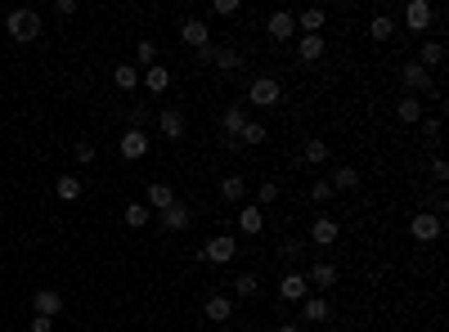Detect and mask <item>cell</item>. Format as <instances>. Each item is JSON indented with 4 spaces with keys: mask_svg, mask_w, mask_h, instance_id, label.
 Instances as JSON below:
<instances>
[{
    "mask_svg": "<svg viewBox=\"0 0 449 332\" xmlns=\"http://www.w3.org/2000/svg\"><path fill=\"white\" fill-rule=\"evenodd\" d=\"M5 27H9V36H14V41H23V45L41 41V14H36V9H9Z\"/></svg>",
    "mask_w": 449,
    "mask_h": 332,
    "instance_id": "cell-1",
    "label": "cell"
},
{
    "mask_svg": "<svg viewBox=\"0 0 449 332\" xmlns=\"http://www.w3.org/2000/svg\"><path fill=\"white\" fill-rule=\"evenodd\" d=\"M234 256H238V242L229 238V233H216L207 247H198V261H202V265H229Z\"/></svg>",
    "mask_w": 449,
    "mask_h": 332,
    "instance_id": "cell-2",
    "label": "cell"
},
{
    "mask_svg": "<svg viewBox=\"0 0 449 332\" xmlns=\"http://www.w3.org/2000/svg\"><path fill=\"white\" fill-rule=\"evenodd\" d=\"M405 23H409V32L427 36V27L436 23V5H431V0H409V5H405Z\"/></svg>",
    "mask_w": 449,
    "mask_h": 332,
    "instance_id": "cell-3",
    "label": "cell"
},
{
    "mask_svg": "<svg viewBox=\"0 0 449 332\" xmlns=\"http://www.w3.org/2000/svg\"><path fill=\"white\" fill-rule=\"evenodd\" d=\"M278 94H283V85H278L274 77H257L247 85V104H257V108H274Z\"/></svg>",
    "mask_w": 449,
    "mask_h": 332,
    "instance_id": "cell-4",
    "label": "cell"
},
{
    "mask_svg": "<svg viewBox=\"0 0 449 332\" xmlns=\"http://www.w3.org/2000/svg\"><path fill=\"white\" fill-rule=\"evenodd\" d=\"M265 32L274 36V45H288L297 36V23H293V14H288V9H274L270 18H265Z\"/></svg>",
    "mask_w": 449,
    "mask_h": 332,
    "instance_id": "cell-5",
    "label": "cell"
},
{
    "mask_svg": "<svg viewBox=\"0 0 449 332\" xmlns=\"http://www.w3.org/2000/svg\"><path fill=\"white\" fill-rule=\"evenodd\" d=\"M409 233H414L418 242H436V238H441V216H436V211H418L414 220H409Z\"/></svg>",
    "mask_w": 449,
    "mask_h": 332,
    "instance_id": "cell-6",
    "label": "cell"
},
{
    "mask_svg": "<svg viewBox=\"0 0 449 332\" xmlns=\"http://www.w3.org/2000/svg\"><path fill=\"white\" fill-rule=\"evenodd\" d=\"M157 220H162V229H166V233H185V229L193 225V216H189V207H185V202H180V198H176L171 207H166V211H157Z\"/></svg>",
    "mask_w": 449,
    "mask_h": 332,
    "instance_id": "cell-7",
    "label": "cell"
},
{
    "mask_svg": "<svg viewBox=\"0 0 449 332\" xmlns=\"http://www.w3.org/2000/svg\"><path fill=\"white\" fill-rule=\"evenodd\" d=\"M337 233H342V225H337L333 216H314L310 220V242H314V247H333Z\"/></svg>",
    "mask_w": 449,
    "mask_h": 332,
    "instance_id": "cell-8",
    "label": "cell"
},
{
    "mask_svg": "<svg viewBox=\"0 0 449 332\" xmlns=\"http://www.w3.org/2000/svg\"><path fill=\"white\" fill-rule=\"evenodd\" d=\"M180 41H185L189 50H207V45H211L207 23H202V18H185V27H180Z\"/></svg>",
    "mask_w": 449,
    "mask_h": 332,
    "instance_id": "cell-9",
    "label": "cell"
},
{
    "mask_svg": "<svg viewBox=\"0 0 449 332\" xmlns=\"http://www.w3.org/2000/svg\"><path fill=\"white\" fill-rule=\"evenodd\" d=\"M293 23L301 27V36H319V32H324V23H328V9L310 5V9H301V14H293Z\"/></svg>",
    "mask_w": 449,
    "mask_h": 332,
    "instance_id": "cell-10",
    "label": "cell"
},
{
    "mask_svg": "<svg viewBox=\"0 0 449 332\" xmlns=\"http://www.w3.org/2000/svg\"><path fill=\"white\" fill-rule=\"evenodd\" d=\"M157 126H162L166 140H185L189 121H185V113H180V108H162V113H157Z\"/></svg>",
    "mask_w": 449,
    "mask_h": 332,
    "instance_id": "cell-11",
    "label": "cell"
},
{
    "mask_svg": "<svg viewBox=\"0 0 449 332\" xmlns=\"http://www.w3.org/2000/svg\"><path fill=\"white\" fill-rule=\"evenodd\" d=\"M36 314H45V319H54V314H63V292H54V288H36Z\"/></svg>",
    "mask_w": 449,
    "mask_h": 332,
    "instance_id": "cell-12",
    "label": "cell"
},
{
    "mask_svg": "<svg viewBox=\"0 0 449 332\" xmlns=\"http://www.w3.org/2000/svg\"><path fill=\"white\" fill-rule=\"evenodd\" d=\"M117 149H121V157H126V162H140V157L149 153V135H144V130H126Z\"/></svg>",
    "mask_w": 449,
    "mask_h": 332,
    "instance_id": "cell-13",
    "label": "cell"
},
{
    "mask_svg": "<svg viewBox=\"0 0 449 332\" xmlns=\"http://www.w3.org/2000/svg\"><path fill=\"white\" fill-rule=\"evenodd\" d=\"M278 297H283V301H306L310 297L306 274H283V278H278Z\"/></svg>",
    "mask_w": 449,
    "mask_h": 332,
    "instance_id": "cell-14",
    "label": "cell"
},
{
    "mask_svg": "<svg viewBox=\"0 0 449 332\" xmlns=\"http://www.w3.org/2000/svg\"><path fill=\"white\" fill-rule=\"evenodd\" d=\"M400 81H405V90H409V94L431 90V72H427V68H418V63H405V68H400Z\"/></svg>",
    "mask_w": 449,
    "mask_h": 332,
    "instance_id": "cell-15",
    "label": "cell"
},
{
    "mask_svg": "<svg viewBox=\"0 0 449 332\" xmlns=\"http://www.w3.org/2000/svg\"><path fill=\"white\" fill-rule=\"evenodd\" d=\"M247 121H252V117H247V108H242V104H229L225 113H221V126H225V135H229V144L238 140V130L247 126Z\"/></svg>",
    "mask_w": 449,
    "mask_h": 332,
    "instance_id": "cell-16",
    "label": "cell"
},
{
    "mask_svg": "<svg viewBox=\"0 0 449 332\" xmlns=\"http://www.w3.org/2000/svg\"><path fill=\"white\" fill-rule=\"evenodd\" d=\"M324 50H328L324 36H297V59H301V63H319Z\"/></svg>",
    "mask_w": 449,
    "mask_h": 332,
    "instance_id": "cell-17",
    "label": "cell"
},
{
    "mask_svg": "<svg viewBox=\"0 0 449 332\" xmlns=\"http://www.w3.org/2000/svg\"><path fill=\"white\" fill-rule=\"evenodd\" d=\"M176 202V193H171V184H162V180H153L149 184V202H144V207H149V211L157 216V211H166V207H171Z\"/></svg>",
    "mask_w": 449,
    "mask_h": 332,
    "instance_id": "cell-18",
    "label": "cell"
},
{
    "mask_svg": "<svg viewBox=\"0 0 449 332\" xmlns=\"http://www.w3.org/2000/svg\"><path fill=\"white\" fill-rule=\"evenodd\" d=\"M140 81H144V85H149V90H153V94H166V90H171V68H162V63H153L149 72H140Z\"/></svg>",
    "mask_w": 449,
    "mask_h": 332,
    "instance_id": "cell-19",
    "label": "cell"
},
{
    "mask_svg": "<svg viewBox=\"0 0 449 332\" xmlns=\"http://www.w3.org/2000/svg\"><path fill=\"white\" fill-rule=\"evenodd\" d=\"M328 314L333 310H328V301H324V297H306V301H301V324H324Z\"/></svg>",
    "mask_w": 449,
    "mask_h": 332,
    "instance_id": "cell-20",
    "label": "cell"
},
{
    "mask_svg": "<svg viewBox=\"0 0 449 332\" xmlns=\"http://www.w3.org/2000/svg\"><path fill=\"white\" fill-rule=\"evenodd\" d=\"M355 184H359V171H355V166H337L333 176H328V189H333V193H350Z\"/></svg>",
    "mask_w": 449,
    "mask_h": 332,
    "instance_id": "cell-21",
    "label": "cell"
},
{
    "mask_svg": "<svg viewBox=\"0 0 449 332\" xmlns=\"http://www.w3.org/2000/svg\"><path fill=\"white\" fill-rule=\"evenodd\" d=\"M306 283H310V288H333V283H337V265L314 261V265H310V274H306Z\"/></svg>",
    "mask_w": 449,
    "mask_h": 332,
    "instance_id": "cell-22",
    "label": "cell"
},
{
    "mask_svg": "<svg viewBox=\"0 0 449 332\" xmlns=\"http://www.w3.org/2000/svg\"><path fill=\"white\" fill-rule=\"evenodd\" d=\"M257 144H265V126H261V121H247V126L238 130V140L229 144V149H257Z\"/></svg>",
    "mask_w": 449,
    "mask_h": 332,
    "instance_id": "cell-23",
    "label": "cell"
},
{
    "mask_svg": "<svg viewBox=\"0 0 449 332\" xmlns=\"http://www.w3.org/2000/svg\"><path fill=\"white\" fill-rule=\"evenodd\" d=\"M414 63H418V68H427V72H431V68H441V63H445V45H441V41H422V54L414 59Z\"/></svg>",
    "mask_w": 449,
    "mask_h": 332,
    "instance_id": "cell-24",
    "label": "cell"
},
{
    "mask_svg": "<svg viewBox=\"0 0 449 332\" xmlns=\"http://www.w3.org/2000/svg\"><path fill=\"white\" fill-rule=\"evenodd\" d=\"M229 314H234V301L221 297V292H211V297H207V319H211V324H225Z\"/></svg>",
    "mask_w": 449,
    "mask_h": 332,
    "instance_id": "cell-25",
    "label": "cell"
},
{
    "mask_svg": "<svg viewBox=\"0 0 449 332\" xmlns=\"http://www.w3.org/2000/svg\"><path fill=\"white\" fill-rule=\"evenodd\" d=\"M54 193H59V202H77L81 198V180L77 176H59L54 180Z\"/></svg>",
    "mask_w": 449,
    "mask_h": 332,
    "instance_id": "cell-26",
    "label": "cell"
},
{
    "mask_svg": "<svg viewBox=\"0 0 449 332\" xmlns=\"http://www.w3.org/2000/svg\"><path fill=\"white\" fill-rule=\"evenodd\" d=\"M238 225H242V233L252 238V233H261V229H265V211H261V207H242Z\"/></svg>",
    "mask_w": 449,
    "mask_h": 332,
    "instance_id": "cell-27",
    "label": "cell"
},
{
    "mask_svg": "<svg viewBox=\"0 0 449 332\" xmlns=\"http://www.w3.org/2000/svg\"><path fill=\"white\" fill-rule=\"evenodd\" d=\"M395 117L400 121H422V99L418 94H405V99L395 104Z\"/></svg>",
    "mask_w": 449,
    "mask_h": 332,
    "instance_id": "cell-28",
    "label": "cell"
},
{
    "mask_svg": "<svg viewBox=\"0 0 449 332\" xmlns=\"http://www.w3.org/2000/svg\"><path fill=\"white\" fill-rule=\"evenodd\" d=\"M242 193H247V180L242 176H225L221 180V198L225 202H242Z\"/></svg>",
    "mask_w": 449,
    "mask_h": 332,
    "instance_id": "cell-29",
    "label": "cell"
},
{
    "mask_svg": "<svg viewBox=\"0 0 449 332\" xmlns=\"http://www.w3.org/2000/svg\"><path fill=\"white\" fill-rule=\"evenodd\" d=\"M113 81H117V90H135V85H140V68L121 63V68H113Z\"/></svg>",
    "mask_w": 449,
    "mask_h": 332,
    "instance_id": "cell-30",
    "label": "cell"
},
{
    "mask_svg": "<svg viewBox=\"0 0 449 332\" xmlns=\"http://www.w3.org/2000/svg\"><path fill=\"white\" fill-rule=\"evenodd\" d=\"M121 220H126L130 229H144V225H149V220H153V211H149V207H144V202H130L126 211H121Z\"/></svg>",
    "mask_w": 449,
    "mask_h": 332,
    "instance_id": "cell-31",
    "label": "cell"
},
{
    "mask_svg": "<svg viewBox=\"0 0 449 332\" xmlns=\"http://www.w3.org/2000/svg\"><path fill=\"white\" fill-rule=\"evenodd\" d=\"M369 36H373V41H391V36H395V18L391 14H378V18L369 23Z\"/></svg>",
    "mask_w": 449,
    "mask_h": 332,
    "instance_id": "cell-32",
    "label": "cell"
},
{
    "mask_svg": "<svg viewBox=\"0 0 449 332\" xmlns=\"http://www.w3.org/2000/svg\"><path fill=\"white\" fill-rule=\"evenodd\" d=\"M211 63H216V68H221V72H234V68L242 63V54H238V50H229V45H221V50H216V54H211Z\"/></svg>",
    "mask_w": 449,
    "mask_h": 332,
    "instance_id": "cell-33",
    "label": "cell"
},
{
    "mask_svg": "<svg viewBox=\"0 0 449 332\" xmlns=\"http://www.w3.org/2000/svg\"><path fill=\"white\" fill-rule=\"evenodd\" d=\"M301 157H306V162H310V166H319V162H328V144H324V140H306V153H301Z\"/></svg>",
    "mask_w": 449,
    "mask_h": 332,
    "instance_id": "cell-34",
    "label": "cell"
},
{
    "mask_svg": "<svg viewBox=\"0 0 449 332\" xmlns=\"http://www.w3.org/2000/svg\"><path fill=\"white\" fill-rule=\"evenodd\" d=\"M234 292H238L242 301H252V297H257V292H261V283H257V274H238V278H234Z\"/></svg>",
    "mask_w": 449,
    "mask_h": 332,
    "instance_id": "cell-35",
    "label": "cell"
},
{
    "mask_svg": "<svg viewBox=\"0 0 449 332\" xmlns=\"http://www.w3.org/2000/svg\"><path fill=\"white\" fill-rule=\"evenodd\" d=\"M121 117H126V130H144V121H149V108L135 104V108H126Z\"/></svg>",
    "mask_w": 449,
    "mask_h": 332,
    "instance_id": "cell-36",
    "label": "cell"
},
{
    "mask_svg": "<svg viewBox=\"0 0 449 332\" xmlns=\"http://www.w3.org/2000/svg\"><path fill=\"white\" fill-rule=\"evenodd\" d=\"M153 59H157V45H153V41H140V45H135V63L149 72V68H153Z\"/></svg>",
    "mask_w": 449,
    "mask_h": 332,
    "instance_id": "cell-37",
    "label": "cell"
},
{
    "mask_svg": "<svg viewBox=\"0 0 449 332\" xmlns=\"http://www.w3.org/2000/svg\"><path fill=\"white\" fill-rule=\"evenodd\" d=\"M257 202H261V207L278 202V180H261V184H257Z\"/></svg>",
    "mask_w": 449,
    "mask_h": 332,
    "instance_id": "cell-38",
    "label": "cell"
},
{
    "mask_svg": "<svg viewBox=\"0 0 449 332\" xmlns=\"http://www.w3.org/2000/svg\"><path fill=\"white\" fill-rule=\"evenodd\" d=\"M328 198H333L328 180H314V184H310V202H314V207H324V202H328Z\"/></svg>",
    "mask_w": 449,
    "mask_h": 332,
    "instance_id": "cell-39",
    "label": "cell"
},
{
    "mask_svg": "<svg viewBox=\"0 0 449 332\" xmlns=\"http://www.w3.org/2000/svg\"><path fill=\"white\" fill-rule=\"evenodd\" d=\"M72 153H77V162H81V166H90V162H94V144H86V140H81Z\"/></svg>",
    "mask_w": 449,
    "mask_h": 332,
    "instance_id": "cell-40",
    "label": "cell"
},
{
    "mask_svg": "<svg viewBox=\"0 0 449 332\" xmlns=\"http://www.w3.org/2000/svg\"><path fill=\"white\" fill-rule=\"evenodd\" d=\"M422 135H427V140L436 144V140H441V117H427V121H422Z\"/></svg>",
    "mask_w": 449,
    "mask_h": 332,
    "instance_id": "cell-41",
    "label": "cell"
},
{
    "mask_svg": "<svg viewBox=\"0 0 449 332\" xmlns=\"http://www.w3.org/2000/svg\"><path fill=\"white\" fill-rule=\"evenodd\" d=\"M54 14L59 18H72V14H77V0H54Z\"/></svg>",
    "mask_w": 449,
    "mask_h": 332,
    "instance_id": "cell-42",
    "label": "cell"
},
{
    "mask_svg": "<svg viewBox=\"0 0 449 332\" xmlns=\"http://www.w3.org/2000/svg\"><path fill=\"white\" fill-rule=\"evenodd\" d=\"M431 180H449V162H445V157H436V162H431Z\"/></svg>",
    "mask_w": 449,
    "mask_h": 332,
    "instance_id": "cell-43",
    "label": "cell"
},
{
    "mask_svg": "<svg viewBox=\"0 0 449 332\" xmlns=\"http://www.w3.org/2000/svg\"><path fill=\"white\" fill-rule=\"evenodd\" d=\"M216 14H225V18H234V14H238V0H216Z\"/></svg>",
    "mask_w": 449,
    "mask_h": 332,
    "instance_id": "cell-44",
    "label": "cell"
},
{
    "mask_svg": "<svg viewBox=\"0 0 449 332\" xmlns=\"http://www.w3.org/2000/svg\"><path fill=\"white\" fill-rule=\"evenodd\" d=\"M278 256H283V261H297V256H301V242H283Z\"/></svg>",
    "mask_w": 449,
    "mask_h": 332,
    "instance_id": "cell-45",
    "label": "cell"
},
{
    "mask_svg": "<svg viewBox=\"0 0 449 332\" xmlns=\"http://www.w3.org/2000/svg\"><path fill=\"white\" fill-rule=\"evenodd\" d=\"M54 328V319H45V314H32V332H50Z\"/></svg>",
    "mask_w": 449,
    "mask_h": 332,
    "instance_id": "cell-46",
    "label": "cell"
},
{
    "mask_svg": "<svg viewBox=\"0 0 449 332\" xmlns=\"http://www.w3.org/2000/svg\"><path fill=\"white\" fill-rule=\"evenodd\" d=\"M274 332H301V324H278Z\"/></svg>",
    "mask_w": 449,
    "mask_h": 332,
    "instance_id": "cell-47",
    "label": "cell"
}]
</instances>
